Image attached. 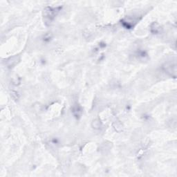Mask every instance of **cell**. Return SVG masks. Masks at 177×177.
<instances>
[{
    "label": "cell",
    "mask_w": 177,
    "mask_h": 177,
    "mask_svg": "<svg viewBox=\"0 0 177 177\" xmlns=\"http://www.w3.org/2000/svg\"><path fill=\"white\" fill-rule=\"evenodd\" d=\"M71 113L73 114V116L75 117V118L79 119L82 116V107L80 106L79 105L75 103V104L72 107V109H71Z\"/></svg>",
    "instance_id": "7a4b0ae2"
},
{
    "label": "cell",
    "mask_w": 177,
    "mask_h": 177,
    "mask_svg": "<svg viewBox=\"0 0 177 177\" xmlns=\"http://www.w3.org/2000/svg\"><path fill=\"white\" fill-rule=\"evenodd\" d=\"M91 126H92V127L93 129H95V130H100V129L102 127V122L100 121L99 118H96L92 121Z\"/></svg>",
    "instance_id": "5b68a950"
},
{
    "label": "cell",
    "mask_w": 177,
    "mask_h": 177,
    "mask_svg": "<svg viewBox=\"0 0 177 177\" xmlns=\"http://www.w3.org/2000/svg\"><path fill=\"white\" fill-rule=\"evenodd\" d=\"M150 31L153 34H159L161 32V27L158 23L153 22L150 26Z\"/></svg>",
    "instance_id": "277c9868"
},
{
    "label": "cell",
    "mask_w": 177,
    "mask_h": 177,
    "mask_svg": "<svg viewBox=\"0 0 177 177\" xmlns=\"http://www.w3.org/2000/svg\"><path fill=\"white\" fill-rule=\"evenodd\" d=\"M17 61H19V58H18L17 57H11L9 60H8L7 61V66L8 67H13V66H15L16 63H17Z\"/></svg>",
    "instance_id": "8992f818"
},
{
    "label": "cell",
    "mask_w": 177,
    "mask_h": 177,
    "mask_svg": "<svg viewBox=\"0 0 177 177\" xmlns=\"http://www.w3.org/2000/svg\"><path fill=\"white\" fill-rule=\"evenodd\" d=\"M61 8V7H46L44 9L42 13L43 21L46 26H49L51 24V23L55 20V18L59 13Z\"/></svg>",
    "instance_id": "6da1fadb"
},
{
    "label": "cell",
    "mask_w": 177,
    "mask_h": 177,
    "mask_svg": "<svg viewBox=\"0 0 177 177\" xmlns=\"http://www.w3.org/2000/svg\"><path fill=\"white\" fill-rule=\"evenodd\" d=\"M163 69L165 70V72L169 73L170 75H176V64L172 63H167L163 66Z\"/></svg>",
    "instance_id": "3957f363"
}]
</instances>
